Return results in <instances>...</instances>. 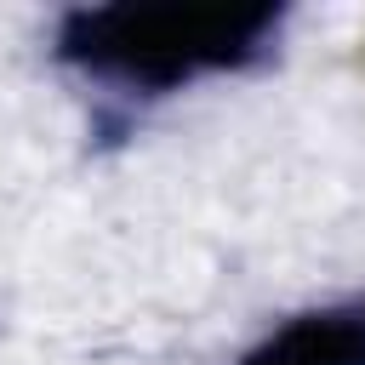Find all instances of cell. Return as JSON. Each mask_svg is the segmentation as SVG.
Instances as JSON below:
<instances>
[{
  "mask_svg": "<svg viewBox=\"0 0 365 365\" xmlns=\"http://www.w3.org/2000/svg\"><path fill=\"white\" fill-rule=\"evenodd\" d=\"M234 365H365V297L319 302L279 319Z\"/></svg>",
  "mask_w": 365,
  "mask_h": 365,
  "instance_id": "obj_2",
  "label": "cell"
},
{
  "mask_svg": "<svg viewBox=\"0 0 365 365\" xmlns=\"http://www.w3.org/2000/svg\"><path fill=\"white\" fill-rule=\"evenodd\" d=\"M285 6L165 0V6H74L51 29V57L114 97H171L194 80L262 68L285 34Z\"/></svg>",
  "mask_w": 365,
  "mask_h": 365,
  "instance_id": "obj_1",
  "label": "cell"
}]
</instances>
